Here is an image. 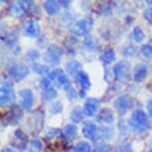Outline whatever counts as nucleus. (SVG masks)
Returning a JSON list of instances; mask_svg holds the SVG:
<instances>
[{"mask_svg": "<svg viewBox=\"0 0 152 152\" xmlns=\"http://www.w3.org/2000/svg\"><path fill=\"white\" fill-rule=\"evenodd\" d=\"M57 96H58L57 91L54 88H50V90L43 91L42 99L44 100V102H50V100H53L54 99H55Z\"/></svg>", "mask_w": 152, "mask_h": 152, "instance_id": "nucleus-23", "label": "nucleus"}, {"mask_svg": "<svg viewBox=\"0 0 152 152\" xmlns=\"http://www.w3.org/2000/svg\"><path fill=\"white\" fill-rule=\"evenodd\" d=\"M99 102L96 99H88L84 104V113L88 116H94L99 110Z\"/></svg>", "mask_w": 152, "mask_h": 152, "instance_id": "nucleus-12", "label": "nucleus"}, {"mask_svg": "<svg viewBox=\"0 0 152 152\" xmlns=\"http://www.w3.org/2000/svg\"><path fill=\"white\" fill-rule=\"evenodd\" d=\"M52 83L53 81L49 77H44L41 81H40V87L43 91H47L52 88Z\"/></svg>", "mask_w": 152, "mask_h": 152, "instance_id": "nucleus-27", "label": "nucleus"}, {"mask_svg": "<svg viewBox=\"0 0 152 152\" xmlns=\"http://www.w3.org/2000/svg\"><path fill=\"white\" fill-rule=\"evenodd\" d=\"M42 148V141L39 138H34L30 142V149L32 152H38Z\"/></svg>", "mask_w": 152, "mask_h": 152, "instance_id": "nucleus-28", "label": "nucleus"}, {"mask_svg": "<svg viewBox=\"0 0 152 152\" xmlns=\"http://www.w3.org/2000/svg\"><path fill=\"white\" fill-rule=\"evenodd\" d=\"M20 96H21V107L24 110H30L34 104V94L32 91L29 88L20 91Z\"/></svg>", "mask_w": 152, "mask_h": 152, "instance_id": "nucleus-9", "label": "nucleus"}, {"mask_svg": "<svg viewBox=\"0 0 152 152\" xmlns=\"http://www.w3.org/2000/svg\"><path fill=\"white\" fill-rule=\"evenodd\" d=\"M149 152H152V150H150V151H149Z\"/></svg>", "mask_w": 152, "mask_h": 152, "instance_id": "nucleus-39", "label": "nucleus"}, {"mask_svg": "<svg viewBox=\"0 0 152 152\" xmlns=\"http://www.w3.org/2000/svg\"><path fill=\"white\" fill-rule=\"evenodd\" d=\"M133 100L129 96H121L117 97L114 102V107L120 115H123L128 111L129 108L132 107Z\"/></svg>", "mask_w": 152, "mask_h": 152, "instance_id": "nucleus-7", "label": "nucleus"}, {"mask_svg": "<svg viewBox=\"0 0 152 152\" xmlns=\"http://www.w3.org/2000/svg\"><path fill=\"white\" fill-rule=\"evenodd\" d=\"M62 135L68 140H73L75 137L78 135V127L75 124H67L63 128Z\"/></svg>", "mask_w": 152, "mask_h": 152, "instance_id": "nucleus-17", "label": "nucleus"}, {"mask_svg": "<svg viewBox=\"0 0 152 152\" xmlns=\"http://www.w3.org/2000/svg\"><path fill=\"white\" fill-rule=\"evenodd\" d=\"M99 60H100V62L104 63V64L110 65L115 60V52L113 51V48L104 49V52L102 53V55L99 56Z\"/></svg>", "mask_w": 152, "mask_h": 152, "instance_id": "nucleus-16", "label": "nucleus"}, {"mask_svg": "<svg viewBox=\"0 0 152 152\" xmlns=\"http://www.w3.org/2000/svg\"><path fill=\"white\" fill-rule=\"evenodd\" d=\"M27 57H28V59L34 61V60H36L37 58H39V52H37L36 50H31L28 52Z\"/></svg>", "mask_w": 152, "mask_h": 152, "instance_id": "nucleus-35", "label": "nucleus"}, {"mask_svg": "<svg viewBox=\"0 0 152 152\" xmlns=\"http://www.w3.org/2000/svg\"><path fill=\"white\" fill-rule=\"evenodd\" d=\"M113 111L108 108H104L102 110V111L99 113V114L97 115V120L100 122H104V123H111L113 121Z\"/></svg>", "mask_w": 152, "mask_h": 152, "instance_id": "nucleus-19", "label": "nucleus"}, {"mask_svg": "<svg viewBox=\"0 0 152 152\" xmlns=\"http://www.w3.org/2000/svg\"><path fill=\"white\" fill-rule=\"evenodd\" d=\"M60 2L58 1H54V0H48L44 3V8L45 11L47 12V14L49 15H56L57 13L59 12L60 10Z\"/></svg>", "mask_w": 152, "mask_h": 152, "instance_id": "nucleus-18", "label": "nucleus"}, {"mask_svg": "<svg viewBox=\"0 0 152 152\" xmlns=\"http://www.w3.org/2000/svg\"><path fill=\"white\" fill-rule=\"evenodd\" d=\"M148 76V67L145 64H139L134 68L133 79L137 83L144 82Z\"/></svg>", "mask_w": 152, "mask_h": 152, "instance_id": "nucleus-10", "label": "nucleus"}, {"mask_svg": "<svg viewBox=\"0 0 152 152\" xmlns=\"http://www.w3.org/2000/svg\"><path fill=\"white\" fill-rule=\"evenodd\" d=\"M50 111L52 114H58L63 111V105L59 102H54L50 105Z\"/></svg>", "mask_w": 152, "mask_h": 152, "instance_id": "nucleus-29", "label": "nucleus"}, {"mask_svg": "<svg viewBox=\"0 0 152 152\" xmlns=\"http://www.w3.org/2000/svg\"><path fill=\"white\" fill-rule=\"evenodd\" d=\"M74 152H91V147L87 141H81L74 147Z\"/></svg>", "mask_w": 152, "mask_h": 152, "instance_id": "nucleus-24", "label": "nucleus"}, {"mask_svg": "<svg viewBox=\"0 0 152 152\" xmlns=\"http://www.w3.org/2000/svg\"><path fill=\"white\" fill-rule=\"evenodd\" d=\"M32 70L39 75H46V74L49 73V68L46 67L45 65L39 64V63H35V64H33Z\"/></svg>", "mask_w": 152, "mask_h": 152, "instance_id": "nucleus-26", "label": "nucleus"}, {"mask_svg": "<svg viewBox=\"0 0 152 152\" xmlns=\"http://www.w3.org/2000/svg\"><path fill=\"white\" fill-rule=\"evenodd\" d=\"M115 152H133V150L129 144H122L116 148Z\"/></svg>", "mask_w": 152, "mask_h": 152, "instance_id": "nucleus-32", "label": "nucleus"}, {"mask_svg": "<svg viewBox=\"0 0 152 152\" xmlns=\"http://www.w3.org/2000/svg\"><path fill=\"white\" fill-rule=\"evenodd\" d=\"M141 54L145 59L152 60V40L148 41L141 48Z\"/></svg>", "mask_w": 152, "mask_h": 152, "instance_id": "nucleus-22", "label": "nucleus"}, {"mask_svg": "<svg viewBox=\"0 0 152 152\" xmlns=\"http://www.w3.org/2000/svg\"><path fill=\"white\" fill-rule=\"evenodd\" d=\"M123 53H124V55H126V56H134L136 53V49L133 48L132 46H129V47L124 49Z\"/></svg>", "mask_w": 152, "mask_h": 152, "instance_id": "nucleus-34", "label": "nucleus"}, {"mask_svg": "<svg viewBox=\"0 0 152 152\" xmlns=\"http://www.w3.org/2000/svg\"><path fill=\"white\" fill-rule=\"evenodd\" d=\"M49 78L52 80V81L55 80V81L58 82V84L67 91L68 96L72 97V99L78 96V94H77L76 90H75L74 87L72 86L70 80L68 79V77L66 76L64 71L61 70V69H56V70H54V72H52V73L49 75Z\"/></svg>", "mask_w": 152, "mask_h": 152, "instance_id": "nucleus-2", "label": "nucleus"}, {"mask_svg": "<svg viewBox=\"0 0 152 152\" xmlns=\"http://www.w3.org/2000/svg\"><path fill=\"white\" fill-rule=\"evenodd\" d=\"M130 73V64L126 61H120L114 66L113 75L117 80H125Z\"/></svg>", "mask_w": 152, "mask_h": 152, "instance_id": "nucleus-8", "label": "nucleus"}, {"mask_svg": "<svg viewBox=\"0 0 152 152\" xmlns=\"http://www.w3.org/2000/svg\"><path fill=\"white\" fill-rule=\"evenodd\" d=\"M63 55V49L59 45H51L49 46L45 53L44 59L45 62L52 66H57L60 64Z\"/></svg>", "mask_w": 152, "mask_h": 152, "instance_id": "nucleus-6", "label": "nucleus"}, {"mask_svg": "<svg viewBox=\"0 0 152 152\" xmlns=\"http://www.w3.org/2000/svg\"><path fill=\"white\" fill-rule=\"evenodd\" d=\"M32 1H26V0H23V1H17L15 5L12 6L13 11L16 14H22V13H27L31 11V8L33 6Z\"/></svg>", "mask_w": 152, "mask_h": 152, "instance_id": "nucleus-13", "label": "nucleus"}, {"mask_svg": "<svg viewBox=\"0 0 152 152\" xmlns=\"http://www.w3.org/2000/svg\"><path fill=\"white\" fill-rule=\"evenodd\" d=\"M25 33L27 36L37 37L40 34V26L39 24L34 20H29L25 25Z\"/></svg>", "mask_w": 152, "mask_h": 152, "instance_id": "nucleus-14", "label": "nucleus"}, {"mask_svg": "<svg viewBox=\"0 0 152 152\" xmlns=\"http://www.w3.org/2000/svg\"><path fill=\"white\" fill-rule=\"evenodd\" d=\"M94 38H88L87 40H85V47L88 49V50H93L94 45H96V43H94Z\"/></svg>", "mask_w": 152, "mask_h": 152, "instance_id": "nucleus-33", "label": "nucleus"}, {"mask_svg": "<svg viewBox=\"0 0 152 152\" xmlns=\"http://www.w3.org/2000/svg\"><path fill=\"white\" fill-rule=\"evenodd\" d=\"M66 71L72 77H76L81 73L82 71V64L78 61H71L66 65Z\"/></svg>", "mask_w": 152, "mask_h": 152, "instance_id": "nucleus-15", "label": "nucleus"}, {"mask_svg": "<svg viewBox=\"0 0 152 152\" xmlns=\"http://www.w3.org/2000/svg\"><path fill=\"white\" fill-rule=\"evenodd\" d=\"M1 105L2 107H9L15 100V94H14L13 86L9 81H2L1 83Z\"/></svg>", "mask_w": 152, "mask_h": 152, "instance_id": "nucleus-5", "label": "nucleus"}, {"mask_svg": "<svg viewBox=\"0 0 152 152\" xmlns=\"http://www.w3.org/2000/svg\"><path fill=\"white\" fill-rule=\"evenodd\" d=\"M1 152H16V151L12 148H4V149H2Z\"/></svg>", "mask_w": 152, "mask_h": 152, "instance_id": "nucleus-38", "label": "nucleus"}, {"mask_svg": "<svg viewBox=\"0 0 152 152\" xmlns=\"http://www.w3.org/2000/svg\"><path fill=\"white\" fill-rule=\"evenodd\" d=\"M60 4H61V5H65V7H68V6H70L71 2L70 1H62V2H60Z\"/></svg>", "mask_w": 152, "mask_h": 152, "instance_id": "nucleus-37", "label": "nucleus"}, {"mask_svg": "<svg viewBox=\"0 0 152 152\" xmlns=\"http://www.w3.org/2000/svg\"><path fill=\"white\" fill-rule=\"evenodd\" d=\"M143 16H144V18L148 21L149 24L152 25V6L146 8L144 10V12H143Z\"/></svg>", "mask_w": 152, "mask_h": 152, "instance_id": "nucleus-31", "label": "nucleus"}, {"mask_svg": "<svg viewBox=\"0 0 152 152\" xmlns=\"http://www.w3.org/2000/svg\"><path fill=\"white\" fill-rule=\"evenodd\" d=\"M94 26V21L90 17H85L78 20L73 26L71 27L72 33L76 36H86L91 32Z\"/></svg>", "mask_w": 152, "mask_h": 152, "instance_id": "nucleus-3", "label": "nucleus"}, {"mask_svg": "<svg viewBox=\"0 0 152 152\" xmlns=\"http://www.w3.org/2000/svg\"><path fill=\"white\" fill-rule=\"evenodd\" d=\"M147 111H148L149 117H151L152 118V97L148 100V102H147Z\"/></svg>", "mask_w": 152, "mask_h": 152, "instance_id": "nucleus-36", "label": "nucleus"}, {"mask_svg": "<svg viewBox=\"0 0 152 152\" xmlns=\"http://www.w3.org/2000/svg\"><path fill=\"white\" fill-rule=\"evenodd\" d=\"M110 145L105 144V143H102L94 148L93 152H110Z\"/></svg>", "mask_w": 152, "mask_h": 152, "instance_id": "nucleus-30", "label": "nucleus"}, {"mask_svg": "<svg viewBox=\"0 0 152 152\" xmlns=\"http://www.w3.org/2000/svg\"><path fill=\"white\" fill-rule=\"evenodd\" d=\"M84 110H82L80 107H75L71 113V118L74 122L79 123L84 118Z\"/></svg>", "mask_w": 152, "mask_h": 152, "instance_id": "nucleus-21", "label": "nucleus"}, {"mask_svg": "<svg viewBox=\"0 0 152 152\" xmlns=\"http://www.w3.org/2000/svg\"><path fill=\"white\" fill-rule=\"evenodd\" d=\"M128 125L136 133L145 132L149 128V119L147 114L142 110H135L129 117Z\"/></svg>", "mask_w": 152, "mask_h": 152, "instance_id": "nucleus-1", "label": "nucleus"}, {"mask_svg": "<svg viewBox=\"0 0 152 152\" xmlns=\"http://www.w3.org/2000/svg\"><path fill=\"white\" fill-rule=\"evenodd\" d=\"M97 134V126L91 120H87L84 122L83 126V135L87 139H93Z\"/></svg>", "mask_w": 152, "mask_h": 152, "instance_id": "nucleus-11", "label": "nucleus"}, {"mask_svg": "<svg viewBox=\"0 0 152 152\" xmlns=\"http://www.w3.org/2000/svg\"><path fill=\"white\" fill-rule=\"evenodd\" d=\"M77 81L80 84V86L82 87L83 90L87 91L91 88V81L90 78H88V74L85 73V72H81L78 76H77Z\"/></svg>", "mask_w": 152, "mask_h": 152, "instance_id": "nucleus-20", "label": "nucleus"}, {"mask_svg": "<svg viewBox=\"0 0 152 152\" xmlns=\"http://www.w3.org/2000/svg\"><path fill=\"white\" fill-rule=\"evenodd\" d=\"M29 73L30 69L22 63H16L8 68V76L15 82H21L25 80Z\"/></svg>", "mask_w": 152, "mask_h": 152, "instance_id": "nucleus-4", "label": "nucleus"}, {"mask_svg": "<svg viewBox=\"0 0 152 152\" xmlns=\"http://www.w3.org/2000/svg\"><path fill=\"white\" fill-rule=\"evenodd\" d=\"M132 35H133L134 41L137 42V43L142 42L143 40H144V38H145V34H144V32H143L142 28L139 27V26H136V27L133 28Z\"/></svg>", "mask_w": 152, "mask_h": 152, "instance_id": "nucleus-25", "label": "nucleus"}]
</instances>
